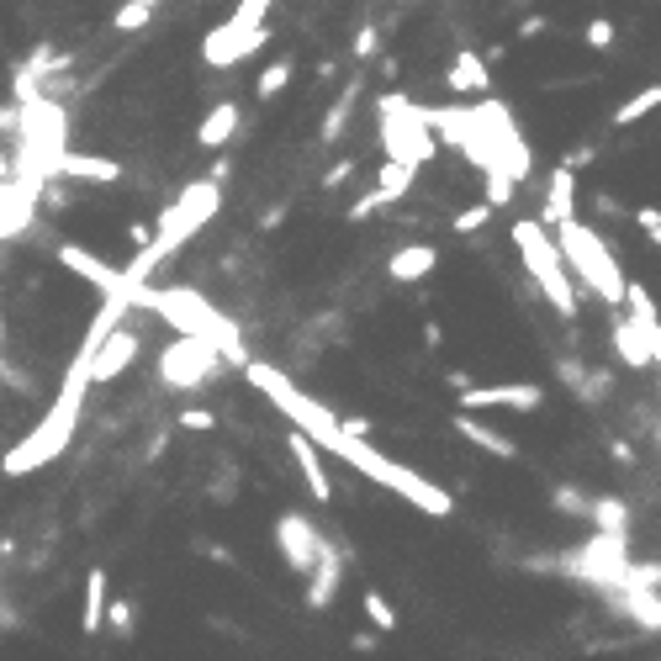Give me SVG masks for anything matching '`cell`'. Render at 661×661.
Segmentation results:
<instances>
[{
	"label": "cell",
	"mask_w": 661,
	"mask_h": 661,
	"mask_svg": "<svg viewBox=\"0 0 661 661\" xmlns=\"http://www.w3.org/2000/svg\"><path fill=\"white\" fill-rule=\"evenodd\" d=\"M90 365H96V355L80 350L75 360H69V371H64V387L59 397H53V408L43 413V424L32 429L22 445H16L6 461H0V471L6 476H32V471H43L48 461H59V455L69 450V439H75L80 429V408H85V392L96 387V376H90Z\"/></svg>",
	"instance_id": "obj_1"
},
{
	"label": "cell",
	"mask_w": 661,
	"mask_h": 661,
	"mask_svg": "<svg viewBox=\"0 0 661 661\" xmlns=\"http://www.w3.org/2000/svg\"><path fill=\"white\" fill-rule=\"evenodd\" d=\"M217 207H223V186H217V175L191 180V186L170 201V212H164L159 223H154V244H149V249H138V254H133V265H122L127 286H143V281H149L154 265H164L180 244H186V238H196L201 228H207Z\"/></svg>",
	"instance_id": "obj_2"
},
{
	"label": "cell",
	"mask_w": 661,
	"mask_h": 661,
	"mask_svg": "<svg viewBox=\"0 0 661 661\" xmlns=\"http://www.w3.org/2000/svg\"><path fill=\"white\" fill-rule=\"evenodd\" d=\"M133 302L138 307H154L164 323L175 328V334H191V339H207V344H217L223 350V360L228 365H249V355H244V339H238V328L217 312L201 291H186V286H170V291H154L149 281H143L138 291H133Z\"/></svg>",
	"instance_id": "obj_3"
},
{
	"label": "cell",
	"mask_w": 661,
	"mask_h": 661,
	"mask_svg": "<svg viewBox=\"0 0 661 661\" xmlns=\"http://www.w3.org/2000/svg\"><path fill=\"white\" fill-rule=\"evenodd\" d=\"M556 244H561V254H566V265H572L577 286H587L598 302H609V307H624V291H630V281H624L614 249L603 244V233H598L593 223H582V217H566V223L556 228Z\"/></svg>",
	"instance_id": "obj_4"
},
{
	"label": "cell",
	"mask_w": 661,
	"mask_h": 661,
	"mask_svg": "<svg viewBox=\"0 0 661 661\" xmlns=\"http://www.w3.org/2000/svg\"><path fill=\"white\" fill-rule=\"evenodd\" d=\"M513 249H519L524 270L535 275V286L545 291V302L561 312V318H577V275L566 265L561 244L545 233L540 217H524V223H513Z\"/></svg>",
	"instance_id": "obj_5"
},
{
	"label": "cell",
	"mask_w": 661,
	"mask_h": 661,
	"mask_svg": "<svg viewBox=\"0 0 661 661\" xmlns=\"http://www.w3.org/2000/svg\"><path fill=\"white\" fill-rule=\"evenodd\" d=\"M376 127H381V149H387V159H402V164H413V170H424V164L439 154V133L429 127L424 106H413L408 96H397V90L376 96Z\"/></svg>",
	"instance_id": "obj_6"
},
{
	"label": "cell",
	"mask_w": 661,
	"mask_h": 661,
	"mask_svg": "<svg viewBox=\"0 0 661 661\" xmlns=\"http://www.w3.org/2000/svg\"><path fill=\"white\" fill-rule=\"evenodd\" d=\"M223 350L217 344H207V339H191V334H180V339H170L159 350V381L164 387H175V392H196V387H207V381L223 371Z\"/></svg>",
	"instance_id": "obj_7"
},
{
	"label": "cell",
	"mask_w": 661,
	"mask_h": 661,
	"mask_svg": "<svg viewBox=\"0 0 661 661\" xmlns=\"http://www.w3.org/2000/svg\"><path fill=\"white\" fill-rule=\"evenodd\" d=\"M476 112H482V122H487L492 149H498L503 170H508L513 180H529V170H535V154H529V143H524V133H519V122H513V112H508L503 101H476Z\"/></svg>",
	"instance_id": "obj_8"
},
{
	"label": "cell",
	"mask_w": 661,
	"mask_h": 661,
	"mask_svg": "<svg viewBox=\"0 0 661 661\" xmlns=\"http://www.w3.org/2000/svg\"><path fill=\"white\" fill-rule=\"evenodd\" d=\"M275 550H281V561L297 577H312V566H318V556H323V535H318L312 519H302V513H281V519H275Z\"/></svg>",
	"instance_id": "obj_9"
},
{
	"label": "cell",
	"mask_w": 661,
	"mask_h": 661,
	"mask_svg": "<svg viewBox=\"0 0 661 661\" xmlns=\"http://www.w3.org/2000/svg\"><path fill=\"white\" fill-rule=\"evenodd\" d=\"M461 413H476V408H513V413H535L545 402V387L535 381H498V387H461Z\"/></svg>",
	"instance_id": "obj_10"
},
{
	"label": "cell",
	"mask_w": 661,
	"mask_h": 661,
	"mask_svg": "<svg viewBox=\"0 0 661 661\" xmlns=\"http://www.w3.org/2000/svg\"><path fill=\"white\" fill-rule=\"evenodd\" d=\"M265 43V27L260 32H238L233 22H223L217 32H207V43H201V59H207L212 69H228V64H238V59H249L254 48Z\"/></svg>",
	"instance_id": "obj_11"
},
{
	"label": "cell",
	"mask_w": 661,
	"mask_h": 661,
	"mask_svg": "<svg viewBox=\"0 0 661 661\" xmlns=\"http://www.w3.org/2000/svg\"><path fill=\"white\" fill-rule=\"evenodd\" d=\"M59 265L64 270H75L80 281H90L106 297V291H122L127 286V275L117 270V265H106L101 254H90V249H80V244H59Z\"/></svg>",
	"instance_id": "obj_12"
},
{
	"label": "cell",
	"mask_w": 661,
	"mask_h": 661,
	"mask_svg": "<svg viewBox=\"0 0 661 661\" xmlns=\"http://www.w3.org/2000/svg\"><path fill=\"white\" fill-rule=\"evenodd\" d=\"M286 450H291V461H297V471H302V482H307V492H312V503H334V487H328V471H323V461H318V450H312V434L291 424Z\"/></svg>",
	"instance_id": "obj_13"
},
{
	"label": "cell",
	"mask_w": 661,
	"mask_h": 661,
	"mask_svg": "<svg viewBox=\"0 0 661 661\" xmlns=\"http://www.w3.org/2000/svg\"><path fill=\"white\" fill-rule=\"evenodd\" d=\"M339 582H344V561H339L334 540H323V556H318V566H312V577H307V609L323 614L328 603L339 598Z\"/></svg>",
	"instance_id": "obj_14"
},
{
	"label": "cell",
	"mask_w": 661,
	"mask_h": 661,
	"mask_svg": "<svg viewBox=\"0 0 661 661\" xmlns=\"http://www.w3.org/2000/svg\"><path fill=\"white\" fill-rule=\"evenodd\" d=\"M138 350H143V339L133 334V328H117V334H112V339H106L101 350H96V365H90L96 387H101V381H112V376H122L127 365L138 360Z\"/></svg>",
	"instance_id": "obj_15"
},
{
	"label": "cell",
	"mask_w": 661,
	"mask_h": 661,
	"mask_svg": "<svg viewBox=\"0 0 661 661\" xmlns=\"http://www.w3.org/2000/svg\"><path fill=\"white\" fill-rule=\"evenodd\" d=\"M609 603H619V614H630L640 630H661V593L656 587H614L603 593Z\"/></svg>",
	"instance_id": "obj_16"
},
{
	"label": "cell",
	"mask_w": 661,
	"mask_h": 661,
	"mask_svg": "<svg viewBox=\"0 0 661 661\" xmlns=\"http://www.w3.org/2000/svg\"><path fill=\"white\" fill-rule=\"evenodd\" d=\"M572 207H577V175H572V170H566V164H561V170H550V186H545V207H540V223L561 228L566 217H577Z\"/></svg>",
	"instance_id": "obj_17"
},
{
	"label": "cell",
	"mask_w": 661,
	"mask_h": 661,
	"mask_svg": "<svg viewBox=\"0 0 661 661\" xmlns=\"http://www.w3.org/2000/svg\"><path fill=\"white\" fill-rule=\"evenodd\" d=\"M59 175L85 180V186H117V180H122V164L106 159V154H75V149H69L64 164H59Z\"/></svg>",
	"instance_id": "obj_18"
},
{
	"label": "cell",
	"mask_w": 661,
	"mask_h": 661,
	"mask_svg": "<svg viewBox=\"0 0 661 661\" xmlns=\"http://www.w3.org/2000/svg\"><path fill=\"white\" fill-rule=\"evenodd\" d=\"M624 307H630V318H635V328L651 339V355H656V365H661V312H656V297L640 281H630V291H624Z\"/></svg>",
	"instance_id": "obj_19"
},
{
	"label": "cell",
	"mask_w": 661,
	"mask_h": 661,
	"mask_svg": "<svg viewBox=\"0 0 661 661\" xmlns=\"http://www.w3.org/2000/svg\"><path fill=\"white\" fill-rule=\"evenodd\" d=\"M434 265H439V249L434 244H408V249H397L392 260H387V275L408 286V281H424Z\"/></svg>",
	"instance_id": "obj_20"
},
{
	"label": "cell",
	"mask_w": 661,
	"mask_h": 661,
	"mask_svg": "<svg viewBox=\"0 0 661 661\" xmlns=\"http://www.w3.org/2000/svg\"><path fill=\"white\" fill-rule=\"evenodd\" d=\"M455 434L461 439H471L476 450H487V455H498V461H513L519 455V445H513L508 434H498V429H487V424H476L471 413H455Z\"/></svg>",
	"instance_id": "obj_21"
},
{
	"label": "cell",
	"mask_w": 661,
	"mask_h": 661,
	"mask_svg": "<svg viewBox=\"0 0 661 661\" xmlns=\"http://www.w3.org/2000/svg\"><path fill=\"white\" fill-rule=\"evenodd\" d=\"M238 133V106L233 101H217L207 117H201V127H196V143L201 149H228V138Z\"/></svg>",
	"instance_id": "obj_22"
},
{
	"label": "cell",
	"mask_w": 661,
	"mask_h": 661,
	"mask_svg": "<svg viewBox=\"0 0 661 661\" xmlns=\"http://www.w3.org/2000/svg\"><path fill=\"white\" fill-rule=\"evenodd\" d=\"M614 355L630 365V371H640V365H651V339L635 328V318H614Z\"/></svg>",
	"instance_id": "obj_23"
},
{
	"label": "cell",
	"mask_w": 661,
	"mask_h": 661,
	"mask_svg": "<svg viewBox=\"0 0 661 661\" xmlns=\"http://www.w3.org/2000/svg\"><path fill=\"white\" fill-rule=\"evenodd\" d=\"M106 609H112V603H106V572H101V566H90V572H85V609H80V630H85V635H96L101 624H106Z\"/></svg>",
	"instance_id": "obj_24"
},
{
	"label": "cell",
	"mask_w": 661,
	"mask_h": 661,
	"mask_svg": "<svg viewBox=\"0 0 661 661\" xmlns=\"http://www.w3.org/2000/svg\"><path fill=\"white\" fill-rule=\"evenodd\" d=\"M445 85L450 90H466V96H482V90H487V59H482V53H455Z\"/></svg>",
	"instance_id": "obj_25"
},
{
	"label": "cell",
	"mask_w": 661,
	"mask_h": 661,
	"mask_svg": "<svg viewBox=\"0 0 661 661\" xmlns=\"http://www.w3.org/2000/svg\"><path fill=\"white\" fill-rule=\"evenodd\" d=\"M656 106H661V85H646V90H635L630 101H619V106H614V127H635L640 117H651Z\"/></svg>",
	"instance_id": "obj_26"
},
{
	"label": "cell",
	"mask_w": 661,
	"mask_h": 661,
	"mask_svg": "<svg viewBox=\"0 0 661 661\" xmlns=\"http://www.w3.org/2000/svg\"><path fill=\"white\" fill-rule=\"evenodd\" d=\"M413 164H402V159H387V164H381V175H376V191L381 196H387V201H402V196H408L413 191Z\"/></svg>",
	"instance_id": "obj_27"
},
{
	"label": "cell",
	"mask_w": 661,
	"mask_h": 661,
	"mask_svg": "<svg viewBox=\"0 0 661 661\" xmlns=\"http://www.w3.org/2000/svg\"><path fill=\"white\" fill-rule=\"evenodd\" d=\"M587 524H598L603 535H624L630 529V508L619 498H593V513H587Z\"/></svg>",
	"instance_id": "obj_28"
},
{
	"label": "cell",
	"mask_w": 661,
	"mask_h": 661,
	"mask_svg": "<svg viewBox=\"0 0 661 661\" xmlns=\"http://www.w3.org/2000/svg\"><path fill=\"white\" fill-rule=\"evenodd\" d=\"M350 112H355V90H344L339 106L323 117V143H339V138H344V122H350Z\"/></svg>",
	"instance_id": "obj_29"
},
{
	"label": "cell",
	"mask_w": 661,
	"mask_h": 661,
	"mask_svg": "<svg viewBox=\"0 0 661 661\" xmlns=\"http://www.w3.org/2000/svg\"><path fill=\"white\" fill-rule=\"evenodd\" d=\"M492 212H498V207H492V201L482 196V201H476V207H466V212H455V233H482V228L492 223Z\"/></svg>",
	"instance_id": "obj_30"
},
{
	"label": "cell",
	"mask_w": 661,
	"mask_h": 661,
	"mask_svg": "<svg viewBox=\"0 0 661 661\" xmlns=\"http://www.w3.org/2000/svg\"><path fill=\"white\" fill-rule=\"evenodd\" d=\"M365 614H371V624H376L381 635H392V630H397V609H392V603L376 593V587H371V593H365Z\"/></svg>",
	"instance_id": "obj_31"
},
{
	"label": "cell",
	"mask_w": 661,
	"mask_h": 661,
	"mask_svg": "<svg viewBox=\"0 0 661 661\" xmlns=\"http://www.w3.org/2000/svg\"><path fill=\"white\" fill-rule=\"evenodd\" d=\"M149 16H154L149 0H127V6L117 11V32H138V27H149Z\"/></svg>",
	"instance_id": "obj_32"
},
{
	"label": "cell",
	"mask_w": 661,
	"mask_h": 661,
	"mask_svg": "<svg viewBox=\"0 0 661 661\" xmlns=\"http://www.w3.org/2000/svg\"><path fill=\"white\" fill-rule=\"evenodd\" d=\"M513 186H519V180H513L508 170H487V201H492V207H508Z\"/></svg>",
	"instance_id": "obj_33"
},
{
	"label": "cell",
	"mask_w": 661,
	"mask_h": 661,
	"mask_svg": "<svg viewBox=\"0 0 661 661\" xmlns=\"http://www.w3.org/2000/svg\"><path fill=\"white\" fill-rule=\"evenodd\" d=\"M291 80V59H275L265 75H260V101H270V96H281V85Z\"/></svg>",
	"instance_id": "obj_34"
},
{
	"label": "cell",
	"mask_w": 661,
	"mask_h": 661,
	"mask_svg": "<svg viewBox=\"0 0 661 661\" xmlns=\"http://www.w3.org/2000/svg\"><path fill=\"white\" fill-rule=\"evenodd\" d=\"M550 503L566 508V513H577V519H587V513H593V498H582V492H572V487H556V492H550Z\"/></svg>",
	"instance_id": "obj_35"
},
{
	"label": "cell",
	"mask_w": 661,
	"mask_h": 661,
	"mask_svg": "<svg viewBox=\"0 0 661 661\" xmlns=\"http://www.w3.org/2000/svg\"><path fill=\"white\" fill-rule=\"evenodd\" d=\"M587 48H614V22L609 16H593V22H587Z\"/></svg>",
	"instance_id": "obj_36"
},
{
	"label": "cell",
	"mask_w": 661,
	"mask_h": 661,
	"mask_svg": "<svg viewBox=\"0 0 661 661\" xmlns=\"http://www.w3.org/2000/svg\"><path fill=\"white\" fill-rule=\"evenodd\" d=\"M381 207H392V201H387V196H381V191L371 186V191H365V196L355 201V207H350V223H365V217H371V212H381Z\"/></svg>",
	"instance_id": "obj_37"
},
{
	"label": "cell",
	"mask_w": 661,
	"mask_h": 661,
	"mask_svg": "<svg viewBox=\"0 0 661 661\" xmlns=\"http://www.w3.org/2000/svg\"><path fill=\"white\" fill-rule=\"evenodd\" d=\"M635 228L646 233L656 249H661V212H656V207H635Z\"/></svg>",
	"instance_id": "obj_38"
},
{
	"label": "cell",
	"mask_w": 661,
	"mask_h": 661,
	"mask_svg": "<svg viewBox=\"0 0 661 661\" xmlns=\"http://www.w3.org/2000/svg\"><path fill=\"white\" fill-rule=\"evenodd\" d=\"M106 619H112V630H117V635H133V603H127V598H112Z\"/></svg>",
	"instance_id": "obj_39"
},
{
	"label": "cell",
	"mask_w": 661,
	"mask_h": 661,
	"mask_svg": "<svg viewBox=\"0 0 661 661\" xmlns=\"http://www.w3.org/2000/svg\"><path fill=\"white\" fill-rule=\"evenodd\" d=\"M180 424L196 429V434H212V429H217V418H212L207 408H186V413H180Z\"/></svg>",
	"instance_id": "obj_40"
},
{
	"label": "cell",
	"mask_w": 661,
	"mask_h": 661,
	"mask_svg": "<svg viewBox=\"0 0 661 661\" xmlns=\"http://www.w3.org/2000/svg\"><path fill=\"white\" fill-rule=\"evenodd\" d=\"M381 48V38H376V27H360V38H355V59H371V53Z\"/></svg>",
	"instance_id": "obj_41"
},
{
	"label": "cell",
	"mask_w": 661,
	"mask_h": 661,
	"mask_svg": "<svg viewBox=\"0 0 661 661\" xmlns=\"http://www.w3.org/2000/svg\"><path fill=\"white\" fill-rule=\"evenodd\" d=\"M350 175H355V164L344 159V164H334V170L323 175V186H328V191H339V186H344V180H350Z\"/></svg>",
	"instance_id": "obj_42"
},
{
	"label": "cell",
	"mask_w": 661,
	"mask_h": 661,
	"mask_svg": "<svg viewBox=\"0 0 661 661\" xmlns=\"http://www.w3.org/2000/svg\"><path fill=\"white\" fill-rule=\"evenodd\" d=\"M561 164H566V170H577V164H593V149H572Z\"/></svg>",
	"instance_id": "obj_43"
},
{
	"label": "cell",
	"mask_w": 661,
	"mask_h": 661,
	"mask_svg": "<svg viewBox=\"0 0 661 661\" xmlns=\"http://www.w3.org/2000/svg\"><path fill=\"white\" fill-rule=\"evenodd\" d=\"M540 27H545L540 16H524V22H519V38H540Z\"/></svg>",
	"instance_id": "obj_44"
},
{
	"label": "cell",
	"mask_w": 661,
	"mask_h": 661,
	"mask_svg": "<svg viewBox=\"0 0 661 661\" xmlns=\"http://www.w3.org/2000/svg\"><path fill=\"white\" fill-rule=\"evenodd\" d=\"M609 455H614V461H619V466H630V461H635V450H630V445H619V439H614V445H609Z\"/></svg>",
	"instance_id": "obj_45"
},
{
	"label": "cell",
	"mask_w": 661,
	"mask_h": 661,
	"mask_svg": "<svg viewBox=\"0 0 661 661\" xmlns=\"http://www.w3.org/2000/svg\"><path fill=\"white\" fill-rule=\"evenodd\" d=\"M519 6H529V0H519Z\"/></svg>",
	"instance_id": "obj_46"
}]
</instances>
